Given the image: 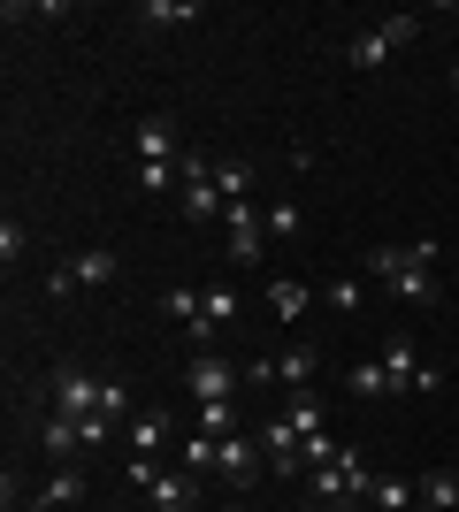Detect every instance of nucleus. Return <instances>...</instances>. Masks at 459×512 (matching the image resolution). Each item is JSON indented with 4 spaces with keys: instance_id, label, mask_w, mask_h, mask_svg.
I'll list each match as a JSON object with an SVG mask.
<instances>
[{
    "instance_id": "nucleus-1",
    "label": "nucleus",
    "mask_w": 459,
    "mask_h": 512,
    "mask_svg": "<svg viewBox=\"0 0 459 512\" xmlns=\"http://www.w3.org/2000/svg\"><path fill=\"white\" fill-rule=\"evenodd\" d=\"M429 260H437V237H421V245H375V253L360 260V276H368L375 291H391L398 306H437L444 283L429 276Z\"/></svg>"
},
{
    "instance_id": "nucleus-2",
    "label": "nucleus",
    "mask_w": 459,
    "mask_h": 512,
    "mask_svg": "<svg viewBox=\"0 0 459 512\" xmlns=\"http://www.w3.org/2000/svg\"><path fill=\"white\" fill-rule=\"evenodd\" d=\"M414 39H421V16H383L375 31H360V39L345 46V62L360 69V77H368V69H383V62L398 54V46H414Z\"/></svg>"
},
{
    "instance_id": "nucleus-3",
    "label": "nucleus",
    "mask_w": 459,
    "mask_h": 512,
    "mask_svg": "<svg viewBox=\"0 0 459 512\" xmlns=\"http://www.w3.org/2000/svg\"><path fill=\"white\" fill-rule=\"evenodd\" d=\"M46 398H54V413H62V421L85 428L92 413L108 406V375H77V367H69V375H54V390H46Z\"/></svg>"
},
{
    "instance_id": "nucleus-4",
    "label": "nucleus",
    "mask_w": 459,
    "mask_h": 512,
    "mask_svg": "<svg viewBox=\"0 0 459 512\" xmlns=\"http://www.w3.org/2000/svg\"><path fill=\"white\" fill-rule=\"evenodd\" d=\"M115 268H123V260H115L108 245H92V253L62 260V268L46 276V291H54V299H62V291H100V283H115Z\"/></svg>"
},
{
    "instance_id": "nucleus-5",
    "label": "nucleus",
    "mask_w": 459,
    "mask_h": 512,
    "mask_svg": "<svg viewBox=\"0 0 459 512\" xmlns=\"http://www.w3.org/2000/svg\"><path fill=\"white\" fill-rule=\"evenodd\" d=\"M222 184H215V161H199V153H184V222H222Z\"/></svg>"
},
{
    "instance_id": "nucleus-6",
    "label": "nucleus",
    "mask_w": 459,
    "mask_h": 512,
    "mask_svg": "<svg viewBox=\"0 0 459 512\" xmlns=\"http://www.w3.org/2000/svg\"><path fill=\"white\" fill-rule=\"evenodd\" d=\"M261 459H268L261 436H245V428H238V436H222V467H215V482H230V490H253V482H261Z\"/></svg>"
},
{
    "instance_id": "nucleus-7",
    "label": "nucleus",
    "mask_w": 459,
    "mask_h": 512,
    "mask_svg": "<svg viewBox=\"0 0 459 512\" xmlns=\"http://www.w3.org/2000/svg\"><path fill=\"white\" fill-rule=\"evenodd\" d=\"M238 383H245V375L222 360V352H192V367H184V390H192L199 406H207V398H230Z\"/></svg>"
},
{
    "instance_id": "nucleus-8",
    "label": "nucleus",
    "mask_w": 459,
    "mask_h": 512,
    "mask_svg": "<svg viewBox=\"0 0 459 512\" xmlns=\"http://www.w3.org/2000/svg\"><path fill=\"white\" fill-rule=\"evenodd\" d=\"M383 375H391V390H437L444 383L437 367L414 360V337H391V344H383Z\"/></svg>"
},
{
    "instance_id": "nucleus-9",
    "label": "nucleus",
    "mask_w": 459,
    "mask_h": 512,
    "mask_svg": "<svg viewBox=\"0 0 459 512\" xmlns=\"http://www.w3.org/2000/svg\"><path fill=\"white\" fill-rule=\"evenodd\" d=\"M138 497H153V512H192L199 505V474H184V467H153V482Z\"/></svg>"
},
{
    "instance_id": "nucleus-10",
    "label": "nucleus",
    "mask_w": 459,
    "mask_h": 512,
    "mask_svg": "<svg viewBox=\"0 0 459 512\" xmlns=\"http://www.w3.org/2000/svg\"><path fill=\"white\" fill-rule=\"evenodd\" d=\"M314 375H322L314 344H291V352H276V360H268V390H291V398H299V390L314 383Z\"/></svg>"
},
{
    "instance_id": "nucleus-11",
    "label": "nucleus",
    "mask_w": 459,
    "mask_h": 512,
    "mask_svg": "<svg viewBox=\"0 0 459 512\" xmlns=\"http://www.w3.org/2000/svg\"><path fill=\"white\" fill-rule=\"evenodd\" d=\"M131 146H138V161H176V115H138Z\"/></svg>"
},
{
    "instance_id": "nucleus-12",
    "label": "nucleus",
    "mask_w": 459,
    "mask_h": 512,
    "mask_svg": "<svg viewBox=\"0 0 459 512\" xmlns=\"http://www.w3.org/2000/svg\"><path fill=\"white\" fill-rule=\"evenodd\" d=\"M39 451H46V459H62V467H69V459L85 451V436H77V421H62V413H46V421H39Z\"/></svg>"
},
{
    "instance_id": "nucleus-13",
    "label": "nucleus",
    "mask_w": 459,
    "mask_h": 512,
    "mask_svg": "<svg viewBox=\"0 0 459 512\" xmlns=\"http://www.w3.org/2000/svg\"><path fill=\"white\" fill-rule=\"evenodd\" d=\"M306 306H314V283H299V276H276V283H268V314H276V321H299Z\"/></svg>"
},
{
    "instance_id": "nucleus-14",
    "label": "nucleus",
    "mask_w": 459,
    "mask_h": 512,
    "mask_svg": "<svg viewBox=\"0 0 459 512\" xmlns=\"http://www.w3.org/2000/svg\"><path fill=\"white\" fill-rule=\"evenodd\" d=\"M176 467H184V474H199V482H207V474L222 467V436H184V444H176Z\"/></svg>"
},
{
    "instance_id": "nucleus-15",
    "label": "nucleus",
    "mask_w": 459,
    "mask_h": 512,
    "mask_svg": "<svg viewBox=\"0 0 459 512\" xmlns=\"http://www.w3.org/2000/svg\"><path fill=\"white\" fill-rule=\"evenodd\" d=\"M62 505H85V474H77V467H62L39 497H31V512H62Z\"/></svg>"
},
{
    "instance_id": "nucleus-16",
    "label": "nucleus",
    "mask_w": 459,
    "mask_h": 512,
    "mask_svg": "<svg viewBox=\"0 0 459 512\" xmlns=\"http://www.w3.org/2000/svg\"><path fill=\"white\" fill-rule=\"evenodd\" d=\"M421 512H459V467L421 474Z\"/></svg>"
},
{
    "instance_id": "nucleus-17",
    "label": "nucleus",
    "mask_w": 459,
    "mask_h": 512,
    "mask_svg": "<svg viewBox=\"0 0 459 512\" xmlns=\"http://www.w3.org/2000/svg\"><path fill=\"white\" fill-rule=\"evenodd\" d=\"M138 192H146V199L184 192V161H138Z\"/></svg>"
},
{
    "instance_id": "nucleus-18",
    "label": "nucleus",
    "mask_w": 459,
    "mask_h": 512,
    "mask_svg": "<svg viewBox=\"0 0 459 512\" xmlns=\"http://www.w3.org/2000/svg\"><path fill=\"white\" fill-rule=\"evenodd\" d=\"M192 436H238V406H230V398H207L199 421H192Z\"/></svg>"
},
{
    "instance_id": "nucleus-19",
    "label": "nucleus",
    "mask_w": 459,
    "mask_h": 512,
    "mask_svg": "<svg viewBox=\"0 0 459 512\" xmlns=\"http://www.w3.org/2000/svg\"><path fill=\"white\" fill-rule=\"evenodd\" d=\"M161 444H169V413H138V421H131V451H138V459H153Z\"/></svg>"
},
{
    "instance_id": "nucleus-20",
    "label": "nucleus",
    "mask_w": 459,
    "mask_h": 512,
    "mask_svg": "<svg viewBox=\"0 0 459 512\" xmlns=\"http://www.w3.org/2000/svg\"><path fill=\"white\" fill-rule=\"evenodd\" d=\"M368 497H375L383 512H414V505H421V482H398V474H383Z\"/></svg>"
},
{
    "instance_id": "nucleus-21",
    "label": "nucleus",
    "mask_w": 459,
    "mask_h": 512,
    "mask_svg": "<svg viewBox=\"0 0 459 512\" xmlns=\"http://www.w3.org/2000/svg\"><path fill=\"white\" fill-rule=\"evenodd\" d=\"M322 299H329V314H360V306H368V276H337Z\"/></svg>"
},
{
    "instance_id": "nucleus-22",
    "label": "nucleus",
    "mask_w": 459,
    "mask_h": 512,
    "mask_svg": "<svg viewBox=\"0 0 459 512\" xmlns=\"http://www.w3.org/2000/svg\"><path fill=\"white\" fill-rule=\"evenodd\" d=\"M138 23L169 31V23H199V8H192V0H146V8H138Z\"/></svg>"
},
{
    "instance_id": "nucleus-23",
    "label": "nucleus",
    "mask_w": 459,
    "mask_h": 512,
    "mask_svg": "<svg viewBox=\"0 0 459 512\" xmlns=\"http://www.w3.org/2000/svg\"><path fill=\"white\" fill-rule=\"evenodd\" d=\"M291 428H299L306 444H314V436H329V421H322V398H314V390H299V398H291Z\"/></svg>"
},
{
    "instance_id": "nucleus-24",
    "label": "nucleus",
    "mask_w": 459,
    "mask_h": 512,
    "mask_svg": "<svg viewBox=\"0 0 459 512\" xmlns=\"http://www.w3.org/2000/svg\"><path fill=\"white\" fill-rule=\"evenodd\" d=\"M215 184L222 199H253V161H215Z\"/></svg>"
},
{
    "instance_id": "nucleus-25",
    "label": "nucleus",
    "mask_w": 459,
    "mask_h": 512,
    "mask_svg": "<svg viewBox=\"0 0 459 512\" xmlns=\"http://www.w3.org/2000/svg\"><path fill=\"white\" fill-rule=\"evenodd\" d=\"M261 230H268V237H276V245H284V237H299V230H306V214H299V207H291V199H276V207H268V214H261Z\"/></svg>"
},
{
    "instance_id": "nucleus-26",
    "label": "nucleus",
    "mask_w": 459,
    "mask_h": 512,
    "mask_svg": "<svg viewBox=\"0 0 459 512\" xmlns=\"http://www.w3.org/2000/svg\"><path fill=\"white\" fill-rule=\"evenodd\" d=\"M161 314H169V321H184V329H199V291L169 283V291H161Z\"/></svg>"
},
{
    "instance_id": "nucleus-27",
    "label": "nucleus",
    "mask_w": 459,
    "mask_h": 512,
    "mask_svg": "<svg viewBox=\"0 0 459 512\" xmlns=\"http://www.w3.org/2000/svg\"><path fill=\"white\" fill-rule=\"evenodd\" d=\"M345 383L360 390V398H383V390H391V375H383V360H360V367L345 375Z\"/></svg>"
},
{
    "instance_id": "nucleus-28",
    "label": "nucleus",
    "mask_w": 459,
    "mask_h": 512,
    "mask_svg": "<svg viewBox=\"0 0 459 512\" xmlns=\"http://www.w3.org/2000/svg\"><path fill=\"white\" fill-rule=\"evenodd\" d=\"M261 214L268 207H253V199H230V207H222V237L230 230H261Z\"/></svg>"
},
{
    "instance_id": "nucleus-29",
    "label": "nucleus",
    "mask_w": 459,
    "mask_h": 512,
    "mask_svg": "<svg viewBox=\"0 0 459 512\" xmlns=\"http://www.w3.org/2000/svg\"><path fill=\"white\" fill-rule=\"evenodd\" d=\"M261 237H268V230H230V237H222V253L245 268V260H261Z\"/></svg>"
},
{
    "instance_id": "nucleus-30",
    "label": "nucleus",
    "mask_w": 459,
    "mask_h": 512,
    "mask_svg": "<svg viewBox=\"0 0 459 512\" xmlns=\"http://www.w3.org/2000/svg\"><path fill=\"white\" fill-rule=\"evenodd\" d=\"M115 428H123V421H108V413H92V421L77 428V436H85V451H100V444H108V436H115Z\"/></svg>"
},
{
    "instance_id": "nucleus-31",
    "label": "nucleus",
    "mask_w": 459,
    "mask_h": 512,
    "mask_svg": "<svg viewBox=\"0 0 459 512\" xmlns=\"http://www.w3.org/2000/svg\"><path fill=\"white\" fill-rule=\"evenodd\" d=\"M16 253H23V222L8 214V222H0V260H16Z\"/></svg>"
},
{
    "instance_id": "nucleus-32",
    "label": "nucleus",
    "mask_w": 459,
    "mask_h": 512,
    "mask_svg": "<svg viewBox=\"0 0 459 512\" xmlns=\"http://www.w3.org/2000/svg\"><path fill=\"white\" fill-rule=\"evenodd\" d=\"M452 92H459V62H452Z\"/></svg>"
},
{
    "instance_id": "nucleus-33",
    "label": "nucleus",
    "mask_w": 459,
    "mask_h": 512,
    "mask_svg": "<svg viewBox=\"0 0 459 512\" xmlns=\"http://www.w3.org/2000/svg\"><path fill=\"white\" fill-rule=\"evenodd\" d=\"M222 512H245V505H222Z\"/></svg>"
}]
</instances>
